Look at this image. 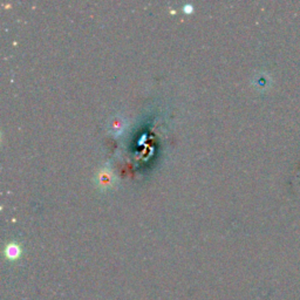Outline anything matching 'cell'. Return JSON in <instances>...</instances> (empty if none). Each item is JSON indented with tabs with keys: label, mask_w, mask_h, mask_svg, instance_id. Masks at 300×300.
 Wrapping results in <instances>:
<instances>
[{
	"label": "cell",
	"mask_w": 300,
	"mask_h": 300,
	"mask_svg": "<svg viewBox=\"0 0 300 300\" xmlns=\"http://www.w3.org/2000/svg\"><path fill=\"white\" fill-rule=\"evenodd\" d=\"M96 180L100 187L107 188V187H111V185L114 183V180H115V178H114L111 170L108 168H104L98 172Z\"/></svg>",
	"instance_id": "6da1fadb"
},
{
	"label": "cell",
	"mask_w": 300,
	"mask_h": 300,
	"mask_svg": "<svg viewBox=\"0 0 300 300\" xmlns=\"http://www.w3.org/2000/svg\"><path fill=\"white\" fill-rule=\"evenodd\" d=\"M20 246L16 244V243H11V244L7 245L5 249V256L9 258V259H16V258L20 256Z\"/></svg>",
	"instance_id": "7a4b0ae2"
},
{
	"label": "cell",
	"mask_w": 300,
	"mask_h": 300,
	"mask_svg": "<svg viewBox=\"0 0 300 300\" xmlns=\"http://www.w3.org/2000/svg\"><path fill=\"white\" fill-rule=\"evenodd\" d=\"M123 124L124 122L122 121V119H114L112 122V129L115 131H121L123 130Z\"/></svg>",
	"instance_id": "3957f363"
}]
</instances>
